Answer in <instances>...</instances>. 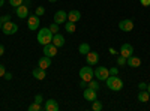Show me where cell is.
Instances as JSON below:
<instances>
[{
	"instance_id": "cell-29",
	"label": "cell",
	"mask_w": 150,
	"mask_h": 111,
	"mask_svg": "<svg viewBox=\"0 0 150 111\" xmlns=\"http://www.w3.org/2000/svg\"><path fill=\"white\" fill-rule=\"evenodd\" d=\"M117 65H119V66H123V65H126V57L120 56V57L117 59Z\"/></svg>"
},
{
	"instance_id": "cell-13",
	"label": "cell",
	"mask_w": 150,
	"mask_h": 111,
	"mask_svg": "<svg viewBox=\"0 0 150 111\" xmlns=\"http://www.w3.org/2000/svg\"><path fill=\"white\" fill-rule=\"evenodd\" d=\"M86 59H87V65H96L99 62V54L93 53V51H89L86 54Z\"/></svg>"
},
{
	"instance_id": "cell-27",
	"label": "cell",
	"mask_w": 150,
	"mask_h": 111,
	"mask_svg": "<svg viewBox=\"0 0 150 111\" xmlns=\"http://www.w3.org/2000/svg\"><path fill=\"white\" fill-rule=\"evenodd\" d=\"M9 3H11V6L18 8L20 5H23V0H9Z\"/></svg>"
},
{
	"instance_id": "cell-21",
	"label": "cell",
	"mask_w": 150,
	"mask_h": 111,
	"mask_svg": "<svg viewBox=\"0 0 150 111\" xmlns=\"http://www.w3.org/2000/svg\"><path fill=\"white\" fill-rule=\"evenodd\" d=\"M89 51H90V45H89V44H86V42H84V44H81V45L78 47V53H80V54H83V56H86Z\"/></svg>"
},
{
	"instance_id": "cell-33",
	"label": "cell",
	"mask_w": 150,
	"mask_h": 111,
	"mask_svg": "<svg viewBox=\"0 0 150 111\" xmlns=\"http://www.w3.org/2000/svg\"><path fill=\"white\" fill-rule=\"evenodd\" d=\"M5 74H6V69L3 65H0V77H5Z\"/></svg>"
},
{
	"instance_id": "cell-25",
	"label": "cell",
	"mask_w": 150,
	"mask_h": 111,
	"mask_svg": "<svg viewBox=\"0 0 150 111\" xmlns=\"http://www.w3.org/2000/svg\"><path fill=\"white\" fill-rule=\"evenodd\" d=\"M41 110H42V107H41V104H38V102H33L29 107V111H41Z\"/></svg>"
},
{
	"instance_id": "cell-3",
	"label": "cell",
	"mask_w": 150,
	"mask_h": 111,
	"mask_svg": "<svg viewBox=\"0 0 150 111\" xmlns=\"http://www.w3.org/2000/svg\"><path fill=\"white\" fill-rule=\"evenodd\" d=\"M80 78L81 80H84V81H92L93 78H95V71L90 68V66H84V68H81L80 69Z\"/></svg>"
},
{
	"instance_id": "cell-5",
	"label": "cell",
	"mask_w": 150,
	"mask_h": 111,
	"mask_svg": "<svg viewBox=\"0 0 150 111\" xmlns=\"http://www.w3.org/2000/svg\"><path fill=\"white\" fill-rule=\"evenodd\" d=\"M2 30H3L5 35H14V33L18 32V26L15 23H12V21H8V23H5L2 26Z\"/></svg>"
},
{
	"instance_id": "cell-40",
	"label": "cell",
	"mask_w": 150,
	"mask_h": 111,
	"mask_svg": "<svg viewBox=\"0 0 150 111\" xmlns=\"http://www.w3.org/2000/svg\"><path fill=\"white\" fill-rule=\"evenodd\" d=\"M48 2H51V3H53V2H57V0H48Z\"/></svg>"
},
{
	"instance_id": "cell-32",
	"label": "cell",
	"mask_w": 150,
	"mask_h": 111,
	"mask_svg": "<svg viewBox=\"0 0 150 111\" xmlns=\"http://www.w3.org/2000/svg\"><path fill=\"white\" fill-rule=\"evenodd\" d=\"M44 99H42V95H36L35 96V102H38V104H41Z\"/></svg>"
},
{
	"instance_id": "cell-35",
	"label": "cell",
	"mask_w": 150,
	"mask_h": 111,
	"mask_svg": "<svg viewBox=\"0 0 150 111\" xmlns=\"http://www.w3.org/2000/svg\"><path fill=\"white\" fill-rule=\"evenodd\" d=\"M140 3L143 6H150V0H140Z\"/></svg>"
},
{
	"instance_id": "cell-14",
	"label": "cell",
	"mask_w": 150,
	"mask_h": 111,
	"mask_svg": "<svg viewBox=\"0 0 150 111\" xmlns=\"http://www.w3.org/2000/svg\"><path fill=\"white\" fill-rule=\"evenodd\" d=\"M126 65H129L131 68H140L141 66V59L135 57V56H131V57L126 59Z\"/></svg>"
},
{
	"instance_id": "cell-38",
	"label": "cell",
	"mask_w": 150,
	"mask_h": 111,
	"mask_svg": "<svg viewBox=\"0 0 150 111\" xmlns=\"http://www.w3.org/2000/svg\"><path fill=\"white\" fill-rule=\"evenodd\" d=\"M3 5H5V0H0V8H2Z\"/></svg>"
},
{
	"instance_id": "cell-9",
	"label": "cell",
	"mask_w": 150,
	"mask_h": 111,
	"mask_svg": "<svg viewBox=\"0 0 150 111\" xmlns=\"http://www.w3.org/2000/svg\"><path fill=\"white\" fill-rule=\"evenodd\" d=\"M15 14H17L18 18H27L29 17V6L20 5L18 8H15Z\"/></svg>"
},
{
	"instance_id": "cell-22",
	"label": "cell",
	"mask_w": 150,
	"mask_h": 111,
	"mask_svg": "<svg viewBox=\"0 0 150 111\" xmlns=\"http://www.w3.org/2000/svg\"><path fill=\"white\" fill-rule=\"evenodd\" d=\"M65 29H66V32H68V33H74L77 27H75V23H72V21H68V23L65 24Z\"/></svg>"
},
{
	"instance_id": "cell-12",
	"label": "cell",
	"mask_w": 150,
	"mask_h": 111,
	"mask_svg": "<svg viewBox=\"0 0 150 111\" xmlns=\"http://www.w3.org/2000/svg\"><path fill=\"white\" fill-rule=\"evenodd\" d=\"M68 21V14L65 11H57L56 14H54V23L57 24H63Z\"/></svg>"
},
{
	"instance_id": "cell-2",
	"label": "cell",
	"mask_w": 150,
	"mask_h": 111,
	"mask_svg": "<svg viewBox=\"0 0 150 111\" xmlns=\"http://www.w3.org/2000/svg\"><path fill=\"white\" fill-rule=\"evenodd\" d=\"M105 83H107V87L111 89L112 92H119V90L123 89V81L119 77H116V75H108Z\"/></svg>"
},
{
	"instance_id": "cell-39",
	"label": "cell",
	"mask_w": 150,
	"mask_h": 111,
	"mask_svg": "<svg viewBox=\"0 0 150 111\" xmlns=\"http://www.w3.org/2000/svg\"><path fill=\"white\" fill-rule=\"evenodd\" d=\"M147 92H149V93H150V84H149V86H147Z\"/></svg>"
},
{
	"instance_id": "cell-18",
	"label": "cell",
	"mask_w": 150,
	"mask_h": 111,
	"mask_svg": "<svg viewBox=\"0 0 150 111\" xmlns=\"http://www.w3.org/2000/svg\"><path fill=\"white\" fill-rule=\"evenodd\" d=\"M45 110L47 111H59V104L54 99H48L45 104Z\"/></svg>"
},
{
	"instance_id": "cell-36",
	"label": "cell",
	"mask_w": 150,
	"mask_h": 111,
	"mask_svg": "<svg viewBox=\"0 0 150 111\" xmlns=\"http://www.w3.org/2000/svg\"><path fill=\"white\" fill-rule=\"evenodd\" d=\"M5 80H8V81L12 80V74H11V72H6V74H5Z\"/></svg>"
},
{
	"instance_id": "cell-28",
	"label": "cell",
	"mask_w": 150,
	"mask_h": 111,
	"mask_svg": "<svg viewBox=\"0 0 150 111\" xmlns=\"http://www.w3.org/2000/svg\"><path fill=\"white\" fill-rule=\"evenodd\" d=\"M50 30L53 32V35H56V33H59V24L57 23H54V24H51L50 26Z\"/></svg>"
},
{
	"instance_id": "cell-19",
	"label": "cell",
	"mask_w": 150,
	"mask_h": 111,
	"mask_svg": "<svg viewBox=\"0 0 150 111\" xmlns=\"http://www.w3.org/2000/svg\"><path fill=\"white\" fill-rule=\"evenodd\" d=\"M39 68H42V69H47V68H50L51 66V57H47V56H44V57H41L39 59Z\"/></svg>"
},
{
	"instance_id": "cell-10",
	"label": "cell",
	"mask_w": 150,
	"mask_h": 111,
	"mask_svg": "<svg viewBox=\"0 0 150 111\" xmlns=\"http://www.w3.org/2000/svg\"><path fill=\"white\" fill-rule=\"evenodd\" d=\"M119 29L123 32H131L134 29V21L132 20H122L119 23Z\"/></svg>"
},
{
	"instance_id": "cell-8",
	"label": "cell",
	"mask_w": 150,
	"mask_h": 111,
	"mask_svg": "<svg viewBox=\"0 0 150 111\" xmlns=\"http://www.w3.org/2000/svg\"><path fill=\"white\" fill-rule=\"evenodd\" d=\"M83 96H84V99H86V101H89V102H93V101L98 99V93H96V90H93V89H90V87H87V89L84 90Z\"/></svg>"
},
{
	"instance_id": "cell-31",
	"label": "cell",
	"mask_w": 150,
	"mask_h": 111,
	"mask_svg": "<svg viewBox=\"0 0 150 111\" xmlns=\"http://www.w3.org/2000/svg\"><path fill=\"white\" fill-rule=\"evenodd\" d=\"M108 71H110V75H117V74H119V69L117 68H111Z\"/></svg>"
},
{
	"instance_id": "cell-24",
	"label": "cell",
	"mask_w": 150,
	"mask_h": 111,
	"mask_svg": "<svg viewBox=\"0 0 150 111\" xmlns=\"http://www.w3.org/2000/svg\"><path fill=\"white\" fill-rule=\"evenodd\" d=\"M92 104H93V105H92V110H93V111H101V110H102V104L99 102L98 99H96V101H93Z\"/></svg>"
},
{
	"instance_id": "cell-16",
	"label": "cell",
	"mask_w": 150,
	"mask_h": 111,
	"mask_svg": "<svg viewBox=\"0 0 150 111\" xmlns=\"http://www.w3.org/2000/svg\"><path fill=\"white\" fill-rule=\"evenodd\" d=\"M80 18H81V12L80 11H71L69 14H68V21H72V23H77V21H80Z\"/></svg>"
},
{
	"instance_id": "cell-23",
	"label": "cell",
	"mask_w": 150,
	"mask_h": 111,
	"mask_svg": "<svg viewBox=\"0 0 150 111\" xmlns=\"http://www.w3.org/2000/svg\"><path fill=\"white\" fill-rule=\"evenodd\" d=\"M87 87H90V89H93V90H96V92H98V89H99V83H98V81H95V80H92V81L87 83Z\"/></svg>"
},
{
	"instance_id": "cell-17",
	"label": "cell",
	"mask_w": 150,
	"mask_h": 111,
	"mask_svg": "<svg viewBox=\"0 0 150 111\" xmlns=\"http://www.w3.org/2000/svg\"><path fill=\"white\" fill-rule=\"evenodd\" d=\"M51 42H53L57 48H59V47H63V45H65V38H63L60 33H56V35L53 36V41H51Z\"/></svg>"
},
{
	"instance_id": "cell-30",
	"label": "cell",
	"mask_w": 150,
	"mask_h": 111,
	"mask_svg": "<svg viewBox=\"0 0 150 111\" xmlns=\"http://www.w3.org/2000/svg\"><path fill=\"white\" fill-rule=\"evenodd\" d=\"M8 21H11V15H2V17H0V23H2V24H5Z\"/></svg>"
},
{
	"instance_id": "cell-11",
	"label": "cell",
	"mask_w": 150,
	"mask_h": 111,
	"mask_svg": "<svg viewBox=\"0 0 150 111\" xmlns=\"http://www.w3.org/2000/svg\"><path fill=\"white\" fill-rule=\"evenodd\" d=\"M132 53H134V47L131 45V44H123L122 45V48H120V56H123V57H131L132 56Z\"/></svg>"
},
{
	"instance_id": "cell-1",
	"label": "cell",
	"mask_w": 150,
	"mask_h": 111,
	"mask_svg": "<svg viewBox=\"0 0 150 111\" xmlns=\"http://www.w3.org/2000/svg\"><path fill=\"white\" fill-rule=\"evenodd\" d=\"M53 32L50 30V27H45V29H41L39 33H38V42H39L42 47L47 45V44H51L53 41Z\"/></svg>"
},
{
	"instance_id": "cell-15",
	"label": "cell",
	"mask_w": 150,
	"mask_h": 111,
	"mask_svg": "<svg viewBox=\"0 0 150 111\" xmlns=\"http://www.w3.org/2000/svg\"><path fill=\"white\" fill-rule=\"evenodd\" d=\"M33 77L36 78V80H39V81H42V80H45V77H47V74H45V69H42V68H35L33 69Z\"/></svg>"
},
{
	"instance_id": "cell-20",
	"label": "cell",
	"mask_w": 150,
	"mask_h": 111,
	"mask_svg": "<svg viewBox=\"0 0 150 111\" xmlns=\"http://www.w3.org/2000/svg\"><path fill=\"white\" fill-rule=\"evenodd\" d=\"M150 99V93L147 92V90H141L140 93H138V101L140 102H147Z\"/></svg>"
},
{
	"instance_id": "cell-37",
	"label": "cell",
	"mask_w": 150,
	"mask_h": 111,
	"mask_svg": "<svg viewBox=\"0 0 150 111\" xmlns=\"http://www.w3.org/2000/svg\"><path fill=\"white\" fill-rule=\"evenodd\" d=\"M3 53H5V47H3L2 44H0V57L3 56Z\"/></svg>"
},
{
	"instance_id": "cell-4",
	"label": "cell",
	"mask_w": 150,
	"mask_h": 111,
	"mask_svg": "<svg viewBox=\"0 0 150 111\" xmlns=\"http://www.w3.org/2000/svg\"><path fill=\"white\" fill-rule=\"evenodd\" d=\"M108 75H110V71L104 66H99V68L95 69V78L98 81H105L108 78Z\"/></svg>"
},
{
	"instance_id": "cell-7",
	"label": "cell",
	"mask_w": 150,
	"mask_h": 111,
	"mask_svg": "<svg viewBox=\"0 0 150 111\" xmlns=\"http://www.w3.org/2000/svg\"><path fill=\"white\" fill-rule=\"evenodd\" d=\"M27 26H29L30 30L39 29V17H38L36 14H35V15H29V18H27Z\"/></svg>"
},
{
	"instance_id": "cell-41",
	"label": "cell",
	"mask_w": 150,
	"mask_h": 111,
	"mask_svg": "<svg viewBox=\"0 0 150 111\" xmlns=\"http://www.w3.org/2000/svg\"><path fill=\"white\" fill-rule=\"evenodd\" d=\"M2 26H3V24H2V23H0V30H2Z\"/></svg>"
},
{
	"instance_id": "cell-26",
	"label": "cell",
	"mask_w": 150,
	"mask_h": 111,
	"mask_svg": "<svg viewBox=\"0 0 150 111\" xmlns=\"http://www.w3.org/2000/svg\"><path fill=\"white\" fill-rule=\"evenodd\" d=\"M35 14H36L38 17H42V15L45 14V9H44L42 6H38V8H36V11H35Z\"/></svg>"
},
{
	"instance_id": "cell-6",
	"label": "cell",
	"mask_w": 150,
	"mask_h": 111,
	"mask_svg": "<svg viewBox=\"0 0 150 111\" xmlns=\"http://www.w3.org/2000/svg\"><path fill=\"white\" fill-rule=\"evenodd\" d=\"M44 56H47V57H54V56H57V47L51 42V44H47V45H44Z\"/></svg>"
},
{
	"instance_id": "cell-34",
	"label": "cell",
	"mask_w": 150,
	"mask_h": 111,
	"mask_svg": "<svg viewBox=\"0 0 150 111\" xmlns=\"http://www.w3.org/2000/svg\"><path fill=\"white\" fill-rule=\"evenodd\" d=\"M138 89H140V90H147V84H146V83H140V84H138Z\"/></svg>"
}]
</instances>
